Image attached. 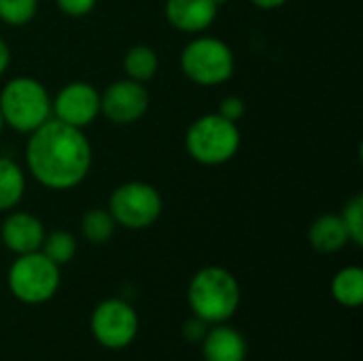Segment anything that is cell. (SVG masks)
Returning a JSON list of instances; mask_svg holds the SVG:
<instances>
[{"label":"cell","mask_w":363,"mask_h":361,"mask_svg":"<svg viewBox=\"0 0 363 361\" xmlns=\"http://www.w3.org/2000/svg\"><path fill=\"white\" fill-rule=\"evenodd\" d=\"M26 166L47 189H74L91 170V145L83 130L51 117L30 132Z\"/></svg>","instance_id":"obj_1"},{"label":"cell","mask_w":363,"mask_h":361,"mask_svg":"<svg viewBox=\"0 0 363 361\" xmlns=\"http://www.w3.org/2000/svg\"><path fill=\"white\" fill-rule=\"evenodd\" d=\"M187 304L194 317L206 323H225L240 304V285L236 277L221 266L198 270L187 287Z\"/></svg>","instance_id":"obj_2"},{"label":"cell","mask_w":363,"mask_h":361,"mask_svg":"<svg viewBox=\"0 0 363 361\" xmlns=\"http://www.w3.org/2000/svg\"><path fill=\"white\" fill-rule=\"evenodd\" d=\"M238 123L221 117L219 113H208L198 117L185 132L187 155L202 166L228 164L240 149Z\"/></svg>","instance_id":"obj_3"},{"label":"cell","mask_w":363,"mask_h":361,"mask_svg":"<svg viewBox=\"0 0 363 361\" xmlns=\"http://www.w3.org/2000/svg\"><path fill=\"white\" fill-rule=\"evenodd\" d=\"M0 113L4 126L30 134L51 119V98L47 87L32 77H15L0 91Z\"/></svg>","instance_id":"obj_4"},{"label":"cell","mask_w":363,"mask_h":361,"mask_svg":"<svg viewBox=\"0 0 363 361\" xmlns=\"http://www.w3.org/2000/svg\"><path fill=\"white\" fill-rule=\"evenodd\" d=\"M236 68L234 51L228 43L213 36L191 38L181 51L183 74L202 87L221 85L232 79Z\"/></svg>","instance_id":"obj_5"},{"label":"cell","mask_w":363,"mask_h":361,"mask_svg":"<svg viewBox=\"0 0 363 361\" xmlns=\"http://www.w3.org/2000/svg\"><path fill=\"white\" fill-rule=\"evenodd\" d=\"M60 266L40 251L17 255L6 274L11 294L23 304H43L51 300L60 289Z\"/></svg>","instance_id":"obj_6"},{"label":"cell","mask_w":363,"mask_h":361,"mask_svg":"<svg viewBox=\"0 0 363 361\" xmlns=\"http://www.w3.org/2000/svg\"><path fill=\"white\" fill-rule=\"evenodd\" d=\"M106 211L117 226L128 230H145L160 219L164 200L151 183L128 181L113 189Z\"/></svg>","instance_id":"obj_7"},{"label":"cell","mask_w":363,"mask_h":361,"mask_svg":"<svg viewBox=\"0 0 363 361\" xmlns=\"http://www.w3.org/2000/svg\"><path fill=\"white\" fill-rule=\"evenodd\" d=\"M94 338L104 349H125L132 345V340L138 334V315L134 306L121 298H108L102 300L89 319Z\"/></svg>","instance_id":"obj_8"},{"label":"cell","mask_w":363,"mask_h":361,"mask_svg":"<svg viewBox=\"0 0 363 361\" xmlns=\"http://www.w3.org/2000/svg\"><path fill=\"white\" fill-rule=\"evenodd\" d=\"M149 109V91L145 83L119 79L100 94V113L115 126L136 123Z\"/></svg>","instance_id":"obj_9"},{"label":"cell","mask_w":363,"mask_h":361,"mask_svg":"<svg viewBox=\"0 0 363 361\" xmlns=\"http://www.w3.org/2000/svg\"><path fill=\"white\" fill-rule=\"evenodd\" d=\"M51 115L72 128H87L100 115V91L85 81L64 85L51 100Z\"/></svg>","instance_id":"obj_10"},{"label":"cell","mask_w":363,"mask_h":361,"mask_svg":"<svg viewBox=\"0 0 363 361\" xmlns=\"http://www.w3.org/2000/svg\"><path fill=\"white\" fill-rule=\"evenodd\" d=\"M45 234L47 232H45L43 221L34 217L32 213H23V211L9 213L0 226V240L15 255L40 251Z\"/></svg>","instance_id":"obj_11"},{"label":"cell","mask_w":363,"mask_h":361,"mask_svg":"<svg viewBox=\"0 0 363 361\" xmlns=\"http://www.w3.org/2000/svg\"><path fill=\"white\" fill-rule=\"evenodd\" d=\"M164 13L172 28L187 34H198L215 23L219 4L215 0H166Z\"/></svg>","instance_id":"obj_12"},{"label":"cell","mask_w":363,"mask_h":361,"mask_svg":"<svg viewBox=\"0 0 363 361\" xmlns=\"http://www.w3.org/2000/svg\"><path fill=\"white\" fill-rule=\"evenodd\" d=\"M202 355L204 361H245L247 340L238 330L217 323L202 338Z\"/></svg>","instance_id":"obj_13"},{"label":"cell","mask_w":363,"mask_h":361,"mask_svg":"<svg viewBox=\"0 0 363 361\" xmlns=\"http://www.w3.org/2000/svg\"><path fill=\"white\" fill-rule=\"evenodd\" d=\"M308 243L315 251L319 253H338L340 249H345L351 240H349V232L340 219V215L328 213L317 217L311 228H308Z\"/></svg>","instance_id":"obj_14"},{"label":"cell","mask_w":363,"mask_h":361,"mask_svg":"<svg viewBox=\"0 0 363 361\" xmlns=\"http://www.w3.org/2000/svg\"><path fill=\"white\" fill-rule=\"evenodd\" d=\"M26 194V174L11 157H0V211H13Z\"/></svg>","instance_id":"obj_15"},{"label":"cell","mask_w":363,"mask_h":361,"mask_svg":"<svg viewBox=\"0 0 363 361\" xmlns=\"http://www.w3.org/2000/svg\"><path fill=\"white\" fill-rule=\"evenodd\" d=\"M332 296L347 309H359L363 304V270L359 266H347L332 279Z\"/></svg>","instance_id":"obj_16"},{"label":"cell","mask_w":363,"mask_h":361,"mask_svg":"<svg viewBox=\"0 0 363 361\" xmlns=\"http://www.w3.org/2000/svg\"><path fill=\"white\" fill-rule=\"evenodd\" d=\"M160 68V57L155 49L149 45H134L125 51L123 55V70L125 77L138 83H147L157 74Z\"/></svg>","instance_id":"obj_17"},{"label":"cell","mask_w":363,"mask_h":361,"mask_svg":"<svg viewBox=\"0 0 363 361\" xmlns=\"http://www.w3.org/2000/svg\"><path fill=\"white\" fill-rule=\"evenodd\" d=\"M115 228H117V223L106 209L87 211L83 215V221H81V232H83L85 240H89L94 245L108 243L115 234Z\"/></svg>","instance_id":"obj_18"},{"label":"cell","mask_w":363,"mask_h":361,"mask_svg":"<svg viewBox=\"0 0 363 361\" xmlns=\"http://www.w3.org/2000/svg\"><path fill=\"white\" fill-rule=\"evenodd\" d=\"M40 253H45L53 264L64 266L68 264L77 253V240L66 230H55L45 234V240L40 245Z\"/></svg>","instance_id":"obj_19"},{"label":"cell","mask_w":363,"mask_h":361,"mask_svg":"<svg viewBox=\"0 0 363 361\" xmlns=\"http://www.w3.org/2000/svg\"><path fill=\"white\" fill-rule=\"evenodd\" d=\"M340 219L349 232V240L355 245V247H362L363 245V194H355L351 196L342 211H340Z\"/></svg>","instance_id":"obj_20"},{"label":"cell","mask_w":363,"mask_h":361,"mask_svg":"<svg viewBox=\"0 0 363 361\" xmlns=\"http://www.w3.org/2000/svg\"><path fill=\"white\" fill-rule=\"evenodd\" d=\"M38 0H0V21L6 26H26L34 19Z\"/></svg>","instance_id":"obj_21"},{"label":"cell","mask_w":363,"mask_h":361,"mask_svg":"<svg viewBox=\"0 0 363 361\" xmlns=\"http://www.w3.org/2000/svg\"><path fill=\"white\" fill-rule=\"evenodd\" d=\"M217 113H219L221 117H225V119L238 123V121L245 117V113H247V104H245V100L238 98V96H228V98L221 100Z\"/></svg>","instance_id":"obj_22"},{"label":"cell","mask_w":363,"mask_h":361,"mask_svg":"<svg viewBox=\"0 0 363 361\" xmlns=\"http://www.w3.org/2000/svg\"><path fill=\"white\" fill-rule=\"evenodd\" d=\"M96 2L98 0H55L60 11L70 15V17H83V15L91 13Z\"/></svg>","instance_id":"obj_23"},{"label":"cell","mask_w":363,"mask_h":361,"mask_svg":"<svg viewBox=\"0 0 363 361\" xmlns=\"http://www.w3.org/2000/svg\"><path fill=\"white\" fill-rule=\"evenodd\" d=\"M206 332H208V323L202 321L200 317L189 319V321L185 323V328H183V334H185V338H187L189 343H202V338L206 336Z\"/></svg>","instance_id":"obj_24"},{"label":"cell","mask_w":363,"mask_h":361,"mask_svg":"<svg viewBox=\"0 0 363 361\" xmlns=\"http://www.w3.org/2000/svg\"><path fill=\"white\" fill-rule=\"evenodd\" d=\"M9 66H11V49H9L6 40L0 36V77L6 72Z\"/></svg>","instance_id":"obj_25"},{"label":"cell","mask_w":363,"mask_h":361,"mask_svg":"<svg viewBox=\"0 0 363 361\" xmlns=\"http://www.w3.org/2000/svg\"><path fill=\"white\" fill-rule=\"evenodd\" d=\"M249 2L262 11H274V9H281L287 0H249Z\"/></svg>","instance_id":"obj_26"},{"label":"cell","mask_w":363,"mask_h":361,"mask_svg":"<svg viewBox=\"0 0 363 361\" xmlns=\"http://www.w3.org/2000/svg\"><path fill=\"white\" fill-rule=\"evenodd\" d=\"M2 128H4V119H2V113H0V132H2Z\"/></svg>","instance_id":"obj_27"},{"label":"cell","mask_w":363,"mask_h":361,"mask_svg":"<svg viewBox=\"0 0 363 361\" xmlns=\"http://www.w3.org/2000/svg\"><path fill=\"white\" fill-rule=\"evenodd\" d=\"M215 2H217V4H219V6H221V4H225V2H228V0H215Z\"/></svg>","instance_id":"obj_28"}]
</instances>
